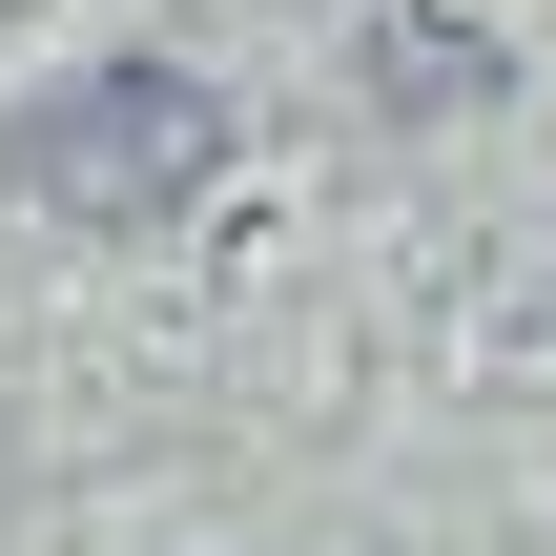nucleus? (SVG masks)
Instances as JSON below:
<instances>
[{
    "mask_svg": "<svg viewBox=\"0 0 556 556\" xmlns=\"http://www.w3.org/2000/svg\"><path fill=\"white\" fill-rule=\"evenodd\" d=\"M0 165H21V206H62V227H165V206L227 186V103H206L186 62H83V83H41V103L0 124Z\"/></svg>",
    "mask_w": 556,
    "mask_h": 556,
    "instance_id": "1",
    "label": "nucleus"
}]
</instances>
